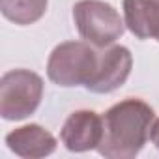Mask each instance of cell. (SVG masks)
<instances>
[{
    "label": "cell",
    "instance_id": "1",
    "mask_svg": "<svg viewBox=\"0 0 159 159\" xmlns=\"http://www.w3.org/2000/svg\"><path fill=\"white\" fill-rule=\"evenodd\" d=\"M153 109L142 99H124L103 114V139L98 146L107 159H133L144 148L152 125Z\"/></svg>",
    "mask_w": 159,
    "mask_h": 159
},
{
    "label": "cell",
    "instance_id": "2",
    "mask_svg": "<svg viewBox=\"0 0 159 159\" xmlns=\"http://www.w3.org/2000/svg\"><path fill=\"white\" fill-rule=\"evenodd\" d=\"M99 52L84 41H66L52 49L47 62L49 79L64 88L84 86L98 69Z\"/></svg>",
    "mask_w": 159,
    "mask_h": 159
},
{
    "label": "cell",
    "instance_id": "3",
    "mask_svg": "<svg viewBox=\"0 0 159 159\" xmlns=\"http://www.w3.org/2000/svg\"><path fill=\"white\" fill-rule=\"evenodd\" d=\"M43 98V79L28 69H11L0 81V114L17 122L36 112Z\"/></svg>",
    "mask_w": 159,
    "mask_h": 159
},
{
    "label": "cell",
    "instance_id": "4",
    "mask_svg": "<svg viewBox=\"0 0 159 159\" xmlns=\"http://www.w3.org/2000/svg\"><path fill=\"white\" fill-rule=\"evenodd\" d=\"M77 30L90 45L105 49L124 34L120 13L103 0H79L73 6Z\"/></svg>",
    "mask_w": 159,
    "mask_h": 159
},
{
    "label": "cell",
    "instance_id": "5",
    "mask_svg": "<svg viewBox=\"0 0 159 159\" xmlns=\"http://www.w3.org/2000/svg\"><path fill=\"white\" fill-rule=\"evenodd\" d=\"M133 67V56L127 47L112 45L111 49L99 52L98 69L86 88L94 94H111L125 84Z\"/></svg>",
    "mask_w": 159,
    "mask_h": 159
},
{
    "label": "cell",
    "instance_id": "6",
    "mask_svg": "<svg viewBox=\"0 0 159 159\" xmlns=\"http://www.w3.org/2000/svg\"><path fill=\"white\" fill-rule=\"evenodd\" d=\"M60 139L69 152L98 150L103 139V118L94 111H75L66 120Z\"/></svg>",
    "mask_w": 159,
    "mask_h": 159
},
{
    "label": "cell",
    "instance_id": "7",
    "mask_svg": "<svg viewBox=\"0 0 159 159\" xmlns=\"http://www.w3.org/2000/svg\"><path fill=\"white\" fill-rule=\"evenodd\" d=\"M6 144L15 155L26 159L45 157L56 150V139L38 124H28L8 133Z\"/></svg>",
    "mask_w": 159,
    "mask_h": 159
},
{
    "label": "cell",
    "instance_id": "8",
    "mask_svg": "<svg viewBox=\"0 0 159 159\" xmlns=\"http://www.w3.org/2000/svg\"><path fill=\"white\" fill-rule=\"evenodd\" d=\"M124 17L133 36L159 41V0H124Z\"/></svg>",
    "mask_w": 159,
    "mask_h": 159
},
{
    "label": "cell",
    "instance_id": "9",
    "mask_svg": "<svg viewBox=\"0 0 159 159\" xmlns=\"http://www.w3.org/2000/svg\"><path fill=\"white\" fill-rule=\"evenodd\" d=\"M0 10L8 21L26 26L45 15L47 0H0Z\"/></svg>",
    "mask_w": 159,
    "mask_h": 159
},
{
    "label": "cell",
    "instance_id": "10",
    "mask_svg": "<svg viewBox=\"0 0 159 159\" xmlns=\"http://www.w3.org/2000/svg\"><path fill=\"white\" fill-rule=\"evenodd\" d=\"M150 139H152V142L155 144V148L159 150V118L153 122V125H152V133H150Z\"/></svg>",
    "mask_w": 159,
    "mask_h": 159
}]
</instances>
